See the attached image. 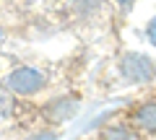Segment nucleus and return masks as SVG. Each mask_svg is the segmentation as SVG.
<instances>
[{
  "label": "nucleus",
  "instance_id": "1",
  "mask_svg": "<svg viewBox=\"0 0 156 140\" xmlns=\"http://www.w3.org/2000/svg\"><path fill=\"white\" fill-rule=\"evenodd\" d=\"M120 75H122L128 83H148L156 75L154 60L140 52H128V55L120 60Z\"/></svg>",
  "mask_w": 156,
  "mask_h": 140
},
{
  "label": "nucleus",
  "instance_id": "2",
  "mask_svg": "<svg viewBox=\"0 0 156 140\" xmlns=\"http://www.w3.org/2000/svg\"><path fill=\"white\" fill-rule=\"evenodd\" d=\"M42 86H44V75L39 73V70H34V67H18L8 78V88L13 94H21V96L37 94Z\"/></svg>",
  "mask_w": 156,
  "mask_h": 140
},
{
  "label": "nucleus",
  "instance_id": "3",
  "mask_svg": "<svg viewBox=\"0 0 156 140\" xmlns=\"http://www.w3.org/2000/svg\"><path fill=\"white\" fill-rule=\"evenodd\" d=\"M76 112H78V101L70 99V96L55 99V101H50V104L44 107V117L50 119V122H68Z\"/></svg>",
  "mask_w": 156,
  "mask_h": 140
},
{
  "label": "nucleus",
  "instance_id": "4",
  "mask_svg": "<svg viewBox=\"0 0 156 140\" xmlns=\"http://www.w3.org/2000/svg\"><path fill=\"white\" fill-rule=\"evenodd\" d=\"M135 122L140 125V130L146 132H156V104H146L135 112Z\"/></svg>",
  "mask_w": 156,
  "mask_h": 140
},
{
  "label": "nucleus",
  "instance_id": "5",
  "mask_svg": "<svg viewBox=\"0 0 156 140\" xmlns=\"http://www.w3.org/2000/svg\"><path fill=\"white\" fill-rule=\"evenodd\" d=\"M101 140H138V135L125 125H112L101 130Z\"/></svg>",
  "mask_w": 156,
  "mask_h": 140
},
{
  "label": "nucleus",
  "instance_id": "6",
  "mask_svg": "<svg viewBox=\"0 0 156 140\" xmlns=\"http://www.w3.org/2000/svg\"><path fill=\"white\" fill-rule=\"evenodd\" d=\"M101 5V0H76L73 3V8H76L78 16H91V13H96Z\"/></svg>",
  "mask_w": 156,
  "mask_h": 140
},
{
  "label": "nucleus",
  "instance_id": "7",
  "mask_svg": "<svg viewBox=\"0 0 156 140\" xmlns=\"http://www.w3.org/2000/svg\"><path fill=\"white\" fill-rule=\"evenodd\" d=\"M11 112H13V99H11V94H8V91L0 88V119L8 117Z\"/></svg>",
  "mask_w": 156,
  "mask_h": 140
},
{
  "label": "nucleus",
  "instance_id": "8",
  "mask_svg": "<svg viewBox=\"0 0 156 140\" xmlns=\"http://www.w3.org/2000/svg\"><path fill=\"white\" fill-rule=\"evenodd\" d=\"M26 140H57V135L50 132V130H44V132H34V135H29Z\"/></svg>",
  "mask_w": 156,
  "mask_h": 140
},
{
  "label": "nucleus",
  "instance_id": "9",
  "mask_svg": "<svg viewBox=\"0 0 156 140\" xmlns=\"http://www.w3.org/2000/svg\"><path fill=\"white\" fill-rule=\"evenodd\" d=\"M146 34H148V42L156 47V16L148 21V26H146Z\"/></svg>",
  "mask_w": 156,
  "mask_h": 140
},
{
  "label": "nucleus",
  "instance_id": "10",
  "mask_svg": "<svg viewBox=\"0 0 156 140\" xmlns=\"http://www.w3.org/2000/svg\"><path fill=\"white\" fill-rule=\"evenodd\" d=\"M133 3H135V0H117V5H120V8H130Z\"/></svg>",
  "mask_w": 156,
  "mask_h": 140
},
{
  "label": "nucleus",
  "instance_id": "11",
  "mask_svg": "<svg viewBox=\"0 0 156 140\" xmlns=\"http://www.w3.org/2000/svg\"><path fill=\"white\" fill-rule=\"evenodd\" d=\"M0 39H3V29H0Z\"/></svg>",
  "mask_w": 156,
  "mask_h": 140
}]
</instances>
